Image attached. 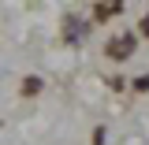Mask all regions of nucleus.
Listing matches in <instances>:
<instances>
[{
	"label": "nucleus",
	"instance_id": "f257e3e1",
	"mask_svg": "<svg viewBox=\"0 0 149 145\" xmlns=\"http://www.w3.org/2000/svg\"><path fill=\"white\" fill-rule=\"evenodd\" d=\"M130 49H134V34H123V37H116V41H112V49H108V52L116 56V60H123Z\"/></svg>",
	"mask_w": 149,
	"mask_h": 145
},
{
	"label": "nucleus",
	"instance_id": "f03ea898",
	"mask_svg": "<svg viewBox=\"0 0 149 145\" xmlns=\"http://www.w3.org/2000/svg\"><path fill=\"white\" fill-rule=\"evenodd\" d=\"M116 11H123V8H119V4H108V8L101 4V8H97V19H104V15H116Z\"/></svg>",
	"mask_w": 149,
	"mask_h": 145
},
{
	"label": "nucleus",
	"instance_id": "7ed1b4c3",
	"mask_svg": "<svg viewBox=\"0 0 149 145\" xmlns=\"http://www.w3.org/2000/svg\"><path fill=\"white\" fill-rule=\"evenodd\" d=\"M142 30H146V34H149V15H146V22H142Z\"/></svg>",
	"mask_w": 149,
	"mask_h": 145
}]
</instances>
